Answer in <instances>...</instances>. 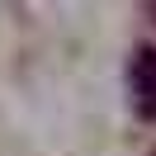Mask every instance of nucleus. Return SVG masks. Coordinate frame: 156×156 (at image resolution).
Masks as SVG:
<instances>
[{"label": "nucleus", "mask_w": 156, "mask_h": 156, "mask_svg": "<svg viewBox=\"0 0 156 156\" xmlns=\"http://www.w3.org/2000/svg\"><path fill=\"white\" fill-rule=\"evenodd\" d=\"M128 99L142 123H156V48L137 43L128 57Z\"/></svg>", "instance_id": "nucleus-1"}]
</instances>
